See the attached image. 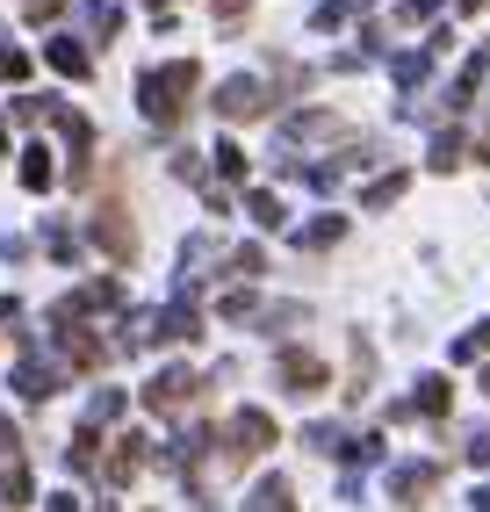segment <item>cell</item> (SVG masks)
<instances>
[{
	"label": "cell",
	"mask_w": 490,
	"mask_h": 512,
	"mask_svg": "<svg viewBox=\"0 0 490 512\" xmlns=\"http://www.w3.org/2000/svg\"><path fill=\"white\" fill-rule=\"evenodd\" d=\"M0 145H8V130H0Z\"/></svg>",
	"instance_id": "obj_26"
},
{
	"label": "cell",
	"mask_w": 490,
	"mask_h": 512,
	"mask_svg": "<svg viewBox=\"0 0 490 512\" xmlns=\"http://www.w3.org/2000/svg\"><path fill=\"white\" fill-rule=\"evenodd\" d=\"M483 390H490V375H483Z\"/></svg>",
	"instance_id": "obj_27"
},
{
	"label": "cell",
	"mask_w": 490,
	"mask_h": 512,
	"mask_svg": "<svg viewBox=\"0 0 490 512\" xmlns=\"http://www.w3.org/2000/svg\"><path fill=\"white\" fill-rule=\"evenodd\" d=\"M282 390H296V397L325 390V361L318 354H282Z\"/></svg>",
	"instance_id": "obj_3"
},
{
	"label": "cell",
	"mask_w": 490,
	"mask_h": 512,
	"mask_svg": "<svg viewBox=\"0 0 490 512\" xmlns=\"http://www.w3.org/2000/svg\"><path fill=\"white\" fill-rule=\"evenodd\" d=\"M0 498H8V505H22V498H29V469H22V462L0 469Z\"/></svg>",
	"instance_id": "obj_14"
},
{
	"label": "cell",
	"mask_w": 490,
	"mask_h": 512,
	"mask_svg": "<svg viewBox=\"0 0 490 512\" xmlns=\"http://www.w3.org/2000/svg\"><path fill=\"white\" fill-rule=\"evenodd\" d=\"M483 73H490V44H483V51H476V58L462 65V80H454V94H447V101H454V109H462V101H476V87H483Z\"/></svg>",
	"instance_id": "obj_7"
},
{
	"label": "cell",
	"mask_w": 490,
	"mask_h": 512,
	"mask_svg": "<svg viewBox=\"0 0 490 512\" xmlns=\"http://www.w3.org/2000/svg\"><path fill=\"white\" fill-rule=\"evenodd\" d=\"M339 238H346V217H318V224H303V231H296V246L318 253V246H339Z\"/></svg>",
	"instance_id": "obj_8"
},
{
	"label": "cell",
	"mask_w": 490,
	"mask_h": 512,
	"mask_svg": "<svg viewBox=\"0 0 490 512\" xmlns=\"http://www.w3.org/2000/svg\"><path fill=\"white\" fill-rule=\"evenodd\" d=\"M368 8V0H332V8H318V29H339V22H354Z\"/></svg>",
	"instance_id": "obj_16"
},
{
	"label": "cell",
	"mask_w": 490,
	"mask_h": 512,
	"mask_svg": "<svg viewBox=\"0 0 490 512\" xmlns=\"http://www.w3.org/2000/svg\"><path fill=\"white\" fill-rule=\"evenodd\" d=\"M188 397H195V375H188V368H166L159 383L145 390V404H152V412H173V404H188Z\"/></svg>",
	"instance_id": "obj_4"
},
{
	"label": "cell",
	"mask_w": 490,
	"mask_h": 512,
	"mask_svg": "<svg viewBox=\"0 0 490 512\" xmlns=\"http://www.w3.org/2000/svg\"><path fill=\"white\" fill-rule=\"evenodd\" d=\"M397 195H404V174H390V181H375V188H368V210H390Z\"/></svg>",
	"instance_id": "obj_19"
},
{
	"label": "cell",
	"mask_w": 490,
	"mask_h": 512,
	"mask_svg": "<svg viewBox=\"0 0 490 512\" xmlns=\"http://www.w3.org/2000/svg\"><path fill=\"white\" fill-rule=\"evenodd\" d=\"M15 390H22V397H51L58 383H51V368H37V361H22V375H15Z\"/></svg>",
	"instance_id": "obj_12"
},
{
	"label": "cell",
	"mask_w": 490,
	"mask_h": 512,
	"mask_svg": "<svg viewBox=\"0 0 490 512\" xmlns=\"http://www.w3.org/2000/svg\"><path fill=\"white\" fill-rule=\"evenodd\" d=\"M433 484H440V469H433V462H404V469H390V491H397L404 505H418Z\"/></svg>",
	"instance_id": "obj_6"
},
{
	"label": "cell",
	"mask_w": 490,
	"mask_h": 512,
	"mask_svg": "<svg viewBox=\"0 0 490 512\" xmlns=\"http://www.w3.org/2000/svg\"><path fill=\"white\" fill-rule=\"evenodd\" d=\"M51 65H58V73H73V80H87V51L73 37H51Z\"/></svg>",
	"instance_id": "obj_11"
},
{
	"label": "cell",
	"mask_w": 490,
	"mask_h": 512,
	"mask_svg": "<svg viewBox=\"0 0 490 512\" xmlns=\"http://www.w3.org/2000/svg\"><path fill=\"white\" fill-rule=\"evenodd\" d=\"M245 210H253V217H260V224H282V195H267V188H260V195H253V202H245Z\"/></svg>",
	"instance_id": "obj_20"
},
{
	"label": "cell",
	"mask_w": 490,
	"mask_h": 512,
	"mask_svg": "<svg viewBox=\"0 0 490 512\" xmlns=\"http://www.w3.org/2000/svg\"><path fill=\"white\" fill-rule=\"evenodd\" d=\"M245 512H296V498H289V484H282V476H267V484L253 491V505H245Z\"/></svg>",
	"instance_id": "obj_9"
},
{
	"label": "cell",
	"mask_w": 490,
	"mask_h": 512,
	"mask_svg": "<svg viewBox=\"0 0 490 512\" xmlns=\"http://www.w3.org/2000/svg\"><path fill=\"white\" fill-rule=\"evenodd\" d=\"M447 404H454V397H447V383H440V375H426V383H418V397H411V412H426V419H440Z\"/></svg>",
	"instance_id": "obj_10"
},
{
	"label": "cell",
	"mask_w": 490,
	"mask_h": 512,
	"mask_svg": "<svg viewBox=\"0 0 490 512\" xmlns=\"http://www.w3.org/2000/svg\"><path fill=\"white\" fill-rule=\"evenodd\" d=\"M217 109H224V116L238 123V116H260V109H267V94H260V80H224Z\"/></svg>",
	"instance_id": "obj_5"
},
{
	"label": "cell",
	"mask_w": 490,
	"mask_h": 512,
	"mask_svg": "<svg viewBox=\"0 0 490 512\" xmlns=\"http://www.w3.org/2000/svg\"><path fill=\"white\" fill-rule=\"evenodd\" d=\"M51 512H80V505H73V498H51Z\"/></svg>",
	"instance_id": "obj_24"
},
{
	"label": "cell",
	"mask_w": 490,
	"mask_h": 512,
	"mask_svg": "<svg viewBox=\"0 0 490 512\" xmlns=\"http://www.w3.org/2000/svg\"><path fill=\"white\" fill-rule=\"evenodd\" d=\"M426 73H433V58H426V51H411V58H397V80H404V87H418Z\"/></svg>",
	"instance_id": "obj_18"
},
{
	"label": "cell",
	"mask_w": 490,
	"mask_h": 512,
	"mask_svg": "<svg viewBox=\"0 0 490 512\" xmlns=\"http://www.w3.org/2000/svg\"><path fill=\"white\" fill-rule=\"evenodd\" d=\"M217 174H224V181L245 174V152H238V145H217Z\"/></svg>",
	"instance_id": "obj_21"
},
{
	"label": "cell",
	"mask_w": 490,
	"mask_h": 512,
	"mask_svg": "<svg viewBox=\"0 0 490 512\" xmlns=\"http://www.w3.org/2000/svg\"><path fill=\"white\" fill-rule=\"evenodd\" d=\"M476 354H490V325H476V332L454 339V361H476Z\"/></svg>",
	"instance_id": "obj_17"
},
{
	"label": "cell",
	"mask_w": 490,
	"mask_h": 512,
	"mask_svg": "<svg viewBox=\"0 0 490 512\" xmlns=\"http://www.w3.org/2000/svg\"><path fill=\"white\" fill-rule=\"evenodd\" d=\"M267 440H274V419H267V412H238V419H231V455H238V462L260 455Z\"/></svg>",
	"instance_id": "obj_2"
},
{
	"label": "cell",
	"mask_w": 490,
	"mask_h": 512,
	"mask_svg": "<svg viewBox=\"0 0 490 512\" xmlns=\"http://www.w3.org/2000/svg\"><path fill=\"white\" fill-rule=\"evenodd\" d=\"M469 455H476V462L490 469V433H476V440H469Z\"/></svg>",
	"instance_id": "obj_23"
},
{
	"label": "cell",
	"mask_w": 490,
	"mask_h": 512,
	"mask_svg": "<svg viewBox=\"0 0 490 512\" xmlns=\"http://www.w3.org/2000/svg\"><path fill=\"white\" fill-rule=\"evenodd\" d=\"M22 188H51V159H44V145L22 159Z\"/></svg>",
	"instance_id": "obj_15"
},
{
	"label": "cell",
	"mask_w": 490,
	"mask_h": 512,
	"mask_svg": "<svg viewBox=\"0 0 490 512\" xmlns=\"http://www.w3.org/2000/svg\"><path fill=\"white\" fill-rule=\"evenodd\" d=\"M22 73H29V58L22 51H0V80H22Z\"/></svg>",
	"instance_id": "obj_22"
},
{
	"label": "cell",
	"mask_w": 490,
	"mask_h": 512,
	"mask_svg": "<svg viewBox=\"0 0 490 512\" xmlns=\"http://www.w3.org/2000/svg\"><path fill=\"white\" fill-rule=\"evenodd\" d=\"M476 512H490V484H483V491H476Z\"/></svg>",
	"instance_id": "obj_25"
},
{
	"label": "cell",
	"mask_w": 490,
	"mask_h": 512,
	"mask_svg": "<svg viewBox=\"0 0 490 512\" xmlns=\"http://www.w3.org/2000/svg\"><path fill=\"white\" fill-rule=\"evenodd\" d=\"M454 166H462V138L440 130V138H433V174H454Z\"/></svg>",
	"instance_id": "obj_13"
},
{
	"label": "cell",
	"mask_w": 490,
	"mask_h": 512,
	"mask_svg": "<svg viewBox=\"0 0 490 512\" xmlns=\"http://www.w3.org/2000/svg\"><path fill=\"white\" fill-rule=\"evenodd\" d=\"M195 80H202L195 65H188V58H173V65H159V73H145V94H137V101H145V116H152V123H181Z\"/></svg>",
	"instance_id": "obj_1"
}]
</instances>
